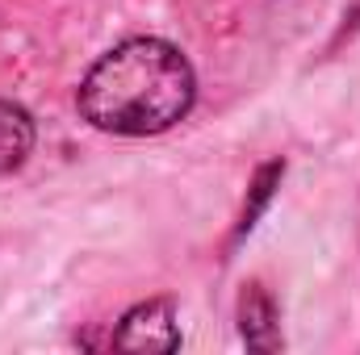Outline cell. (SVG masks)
Instances as JSON below:
<instances>
[{"label":"cell","mask_w":360,"mask_h":355,"mask_svg":"<svg viewBox=\"0 0 360 355\" xmlns=\"http://www.w3.org/2000/svg\"><path fill=\"white\" fill-rule=\"evenodd\" d=\"M197 100L193 63L164 38H126L105 51L76 88L80 117L117 138H151L184 121Z\"/></svg>","instance_id":"1"},{"label":"cell","mask_w":360,"mask_h":355,"mask_svg":"<svg viewBox=\"0 0 360 355\" xmlns=\"http://www.w3.org/2000/svg\"><path fill=\"white\" fill-rule=\"evenodd\" d=\"M113 347L122 351H176L180 347V322H176V305L168 297L155 301H139L134 309L122 314L117 330L109 335Z\"/></svg>","instance_id":"2"},{"label":"cell","mask_w":360,"mask_h":355,"mask_svg":"<svg viewBox=\"0 0 360 355\" xmlns=\"http://www.w3.org/2000/svg\"><path fill=\"white\" fill-rule=\"evenodd\" d=\"M239 326H243V343L256 351H276L281 347V326H276V305L264 293V284H248L243 301H239Z\"/></svg>","instance_id":"3"},{"label":"cell","mask_w":360,"mask_h":355,"mask_svg":"<svg viewBox=\"0 0 360 355\" xmlns=\"http://www.w3.org/2000/svg\"><path fill=\"white\" fill-rule=\"evenodd\" d=\"M34 151V117L17 105L0 96V176L17 172Z\"/></svg>","instance_id":"4"}]
</instances>
